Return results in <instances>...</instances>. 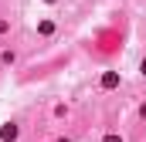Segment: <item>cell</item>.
<instances>
[{
  "instance_id": "obj_1",
  "label": "cell",
  "mask_w": 146,
  "mask_h": 142,
  "mask_svg": "<svg viewBox=\"0 0 146 142\" xmlns=\"http://www.w3.org/2000/svg\"><path fill=\"white\" fill-rule=\"evenodd\" d=\"M119 85V71H106L102 74V88H115Z\"/></svg>"
},
{
  "instance_id": "obj_2",
  "label": "cell",
  "mask_w": 146,
  "mask_h": 142,
  "mask_svg": "<svg viewBox=\"0 0 146 142\" xmlns=\"http://www.w3.org/2000/svg\"><path fill=\"white\" fill-rule=\"evenodd\" d=\"M0 139H3V142H14V139H17V125H3V129H0Z\"/></svg>"
},
{
  "instance_id": "obj_3",
  "label": "cell",
  "mask_w": 146,
  "mask_h": 142,
  "mask_svg": "<svg viewBox=\"0 0 146 142\" xmlns=\"http://www.w3.org/2000/svg\"><path fill=\"white\" fill-rule=\"evenodd\" d=\"M37 31H41V34H51V31H54V24H51V20H41V24H37Z\"/></svg>"
},
{
  "instance_id": "obj_4",
  "label": "cell",
  "mask_w": 146,
  "mask_h": 142,
  "mask_svg": "<svg viewBox=\"0 0 146 142\" xmlns=\"http://www.w3.org/2000/svg\"><path fill=\"white\" fill-rule=\"evenodd\" d=\"M106 142H122V139H119V135H106Z\"/></svg>"
},
{
  "instance_id": "obj_5",
  "label": "cell",
  "mask_w": 146,
  "mask_h": 142,
  "mask_svg": "<svg viewBox=\"0 0 146 142\" xmlns=\"http://www.w3.org/2000/svg\"><path fill=\"white\" fill-rule=\"evenodd\" d=\"M7 27H10V24H7V20H0V34H3V31H7Z\"/></svg>"
},
{
  "instance_id": "obj_6",
  "label": "cell",
  "mask_w": 146,
  "mask_h": 142,
  "mask_svg": "<svg viewBox=\"0 0 146 142\" xmlns=\"http://www.w3.org/2000/svg\"><path fill=\"white\" fill-rule=\"evenodd\" d=\"M139 68H143V74H146V58H143V64H139Z\"/></svg>"
}]
</instances>
